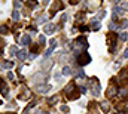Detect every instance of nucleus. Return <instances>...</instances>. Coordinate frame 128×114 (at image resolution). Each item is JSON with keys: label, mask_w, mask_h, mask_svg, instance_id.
Returning <instances> with one entry per match:
<instances>
[{"label": "nucleus", "mask_w": 128, "mask_h": 114, "mask_svg": "<svg viewBox=\"0 0 128 114\" xmlns=\"http://www.w3.org/2000/svg\"><path fill=\"white\" fill-rule=\"evenodd\" d=\"M48 89H49V86H42V87H39L40 92H48Z\"/></svg>", "instance_id": "15"}, {"label": "nucleus", "mask_w": 128, "mask_h": 114, "mask_svg": "<svg viewBox=\"0 0 128 114\" xmlns=\"http://www.w3.org/2000/svg\"><path fill=\"white\" fill-rule=\"evenodd\" d=\"M61 111H63V113H68V107H67V105H63V107H61Z\"/></svg>", "instance_id": "17"}, {"label": "nucleus", "mask_w": 128, "mask_h": 114, "mask_svg": "<svg viewBox=\"0 0 128 114\" xmlns=\"http://www.w3.org/2000/svg\"><path fill=\"white\" fill-rule=\"evenodd\" d=\"M39 45H40V46H43V45H45V37H43V36H40V37H39Z\"/></svg>", "instance_id": "13"}, {"label": "nucleus", "mask_w": 128, "mask_h": 114, "mask_svg": "<svg viewBox=\"0 0 128 114\" xmlns=\"http://www.w3.org/2000/svg\"><path fill=\"white\" fill-rule=\"evenodd\" d=\"M122 57H124V58H128V49H127V51H124V55H122Z\"/></svg>", "instance_id": "23"}, {"label": "nucleus", "mask_w": 128, "mask_h": 114, "mask_svg": "<svg viewBox=\"0 0 128 114\" xmlns=\"http://www.w3.org/2000/svg\"><path fill=\"white\" fill-rule=\"evenodd\" d=\"M91 83H92V89H91V90H92V95H98V93H100V90H98V86H97V80L96 79H94V80H91Z\"/></svg>", "instance_id": "6"}, {"label": "nucleus", "mask_w": 128, "mask_h": 114, "mask_svg": "<svg viewBox=\"0 0 128 114\" xmlns=\"http://www.w3.org/2000/svg\"><path fill=\"white\" fill-rule=\"evenodd\" d=\"M113 95H116V87H115L113 85H110V87H109L107 92H106V96L110 98V96H113Z\"/></svg>", "instance_id": "4"}, {"label": "nucleus", "mask_w": 128, "mask_h": 114, "mask_svg": "<svg viewBox=\"0 0 128 114\" xmlns=\"http://www.w3.org/2000/svg\"><path fill=\"white\" fill-rule=\"evenodd\" d=\"M66 21H67V16L63 15V16H61V22H66Z\"/></svg>", "instance_id": "22"}, {"label": "nucleus", "mask_w": 128, "mask_h": 114, "mask_svg": "<svg viewBox=\"0 0 128 114\" xmlns=\"http://www.w3.org/2000/svg\"><path fill=\"white\" fill-rule=\"evenodd\" d=\"M128 25V21H124V22H122V25H121V27H122V28H125V27H127Z\"/></svg>", "instance_id": "21"}, {"label": "nucleus", "mask_w": 128, "mask_h": 114, "mask_svg": "<svg viewBox=\"0 0 128 114\" xmlns=\"http://www.w3.org/2000/svg\"><path fill=\"white\" fill-rule=\"evenodd\" d=\"M91 61V58H90V55L88 54H82L80 57L78 58V62L80 64V65H85V64H88Z\"/></svg>", "instance_id": "1"}, {"label": "nucleus", "mask_w": 128, "mask_h": 114, "mask_svg": "<svg viewBox=\"0 0 128 114\" xmlns=\"http://www.w3.org/2000/svg\"><path fill=\"white\" fill-rule=\"evenodd\" d=\"M43 31H45V34H52L54 31H55V25L54 24H45V27H43Z\"/></svg>", "instance_id": "2"}, {"label": "nucleus", "mask_w": 128, "mask_h": 114, "mask_svg": "<svg viewBox=\"0 0 128 114\" xmlns=\"http://www.w3.org/2000/svg\"><path fill=\"white\" fill-rule=\"evenodd\" d=\"M0 33H4V34H8V27L2 25V27H0Z\"/></svg>", "instance_id": "14"}, {"label": "nucleus", "mask_w": 128, "mask_h": 114, "mask_svg": "<svg viewBox=\"0 0 128 114\" xmlns=\"http://www.w3.org/2000/svg\"><path fill=\"white\" fill-rule=\"evenodd\" d=\"M21 43H22V45L30 43V36H28V34H24V36H22V39H21Z\"/></svg>", "instance_id": "7"}, {"label": "nucleus", "mask_w": 128, "mask_h": 114, "mask_svg": "<svg viewBox=\"0 0 128 114\" xmlns=\"http://www.w3.org/2000/svg\"><path fill=\"white\" fill-rule=\"evenodd\" d=\"M3 67H6V68H10V67H12V62H4V64H3Z\"/></svg>", "instance_id": "19"}, {"label": "nucleus", "mask_w": 128, "mask_h": 114, "mask_svg": "<svg viewBox=\"0 0 128 114\" xmlns=\"http://www.w3.org/2000/svg\"><path fill=\"white\" fill-rule=\"evenodd\" d=\"M73 83H68L67 85V87H66V95H70V92H72V89H73Z\"/></svg>", "instance_id": "8"}, {"label": "nucleus", "mask_w": 128, "mask_h": 114, "mask_svg": "<svg viewBox=\"0 0 128 114\" xmlns=\"http://www.w3.org/2000/svg\"><path fill=\"white\" fill-rule=\"evenodd\" d=\"M92 28L98 30V28H100V24H98V22H92Z\"/></svg>", "instance_id": "18"}, {"label": "nucleus", "mask_w": 128, "mask_h": 114, "mask_svg": "<svg viewBox=\"0 0 128 114\" xmlns=\"http://www.w3.org/2000/svg\"><path fill=\"white\" fill-rule=\"evenodd\" d=\"M63 74L64 76H68V74H70V68H68V67H64L63 68Z\"/></svg>", "instance_id": "12"}, {"label": "nucleus", "mask_w": 128, "mask_h": 114, "mask_svg": "<svg viewBox=\"0 0 128 114\" xmlns=\"http://www.w3.org/2000/svg\"><path fill=\"white\" fill-rule=\"evenodd\" d=\"M12 19H15V21L20 19V12H18V10H14V12H12Z\"/></svg>", "instance_id": "9"}, {"label": "nucleus", "mask_w": 128, "mask_h": 114, "mask_svg": "<svg viewBox=\"0 0 128 114\" xmlns=\"http://www.w3.org/2000/svg\"><path fill=\"white\" fill-rule=\"evenodd\" d=\"M100 107H101V110H103L104 113H109V110H110V105H109V101H103V102L100 104Z\"/></svg>", "instance_id": "5"}, {"label": "nucleus", "mask_w": 128, "mask_h": 114, "mask_svg": "<svg viewBox=\"0 0 128 114\" xmlns=\"http://www.w3.org/2000/svg\"><path fill=\"white\" fill-rule=\"evenodd\" d=\"M30 7H36V1L34 0H30Z\"/></svg>", "instance_id": "20"}, {"label": "nucleus", "mask_w": 128, "mask_h": 114, "mask_svg": "<svg viewBox=\"0 0 128 114\" xmlns=\"http://www.w3.org/2000/svg\"><path fill=\"white\" fill-rule=\"evenodd\" d=\"M121 39H122V40L125 42V40L128 39V34H127V33H122V34H121Z\"/></svg>", "instance_id": "16"}, {"label": "nucleus", "mask_w": 128, "mask_h": 114, "mask_svg": "<svg viewBox=\"0 0 128 114\" xmlns=\"http://www.w3.org/2000/svg\"><path fill=\"white\" fill-rule=\"evenodd\" d=\"M61 7H63V3H61V1H55V3H54V6H52V7H51V10H49V12H51V15H54V13H55L57 10H60Z\"/></svg>", "instance_id": "3"}, {"label": "nucleus", "mask_w": 128, "mask_h": 114, "mask_svg": "<svg viewBox=\"0 0 128 114\" xmlns=\"http://www.w3.org/2000/svg\"><path fill=\"white\" fill-rule=\"evenodd\" d=\"M118 110H128V104H119Z\"/></svg>", "instance_id": "11"}, {"label": "nucleus", "mask_w": 128, "mask_h": 114, "mask_svg": "<svg viewBox=\"0 0 128 114\" xmlns=\"http://www.w3.org/2000/svg\"><path fill=\"white\" fill-rule=\"evenodd\" d=\"M26 57H27V55H26L24 51H20V52H18V58H20V59H26Z\"/></svg>", "instance_id": "10"}]
</instances>
